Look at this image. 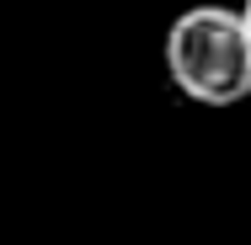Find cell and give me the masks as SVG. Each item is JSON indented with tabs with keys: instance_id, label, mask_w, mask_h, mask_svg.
<instances>
[{
	"instance_id": "cell-1",
	"label": "cell",
	"mask_w": 251,
	"mask_h": 245,
	"mask_svg": "<svg viewBox=\"0 0 251 245\" xmlns=\"http://www.w3.org/2000/svg\"><path fill=\"white\" fill-rule=\"evenodd\" d=\"M166 75L198 107L251 96V32L235 5H187L166 32Z\"/></svg>"
},
{
	"instance_id": "cell-2",
	"label": "cell",
	"mask_w": 251,
	"mask_h": 245,
	"mask_svg": "<svg viewBox=\"0 0 251 245\" xmlns=\"http://www.w3.org/2000/svg\"><path fill=\"white\" fill-rule=\"evenodd\" d=\"M241 16H246V32H251V0H246V5H241Z\"/></svg>"
}]
</instances>
